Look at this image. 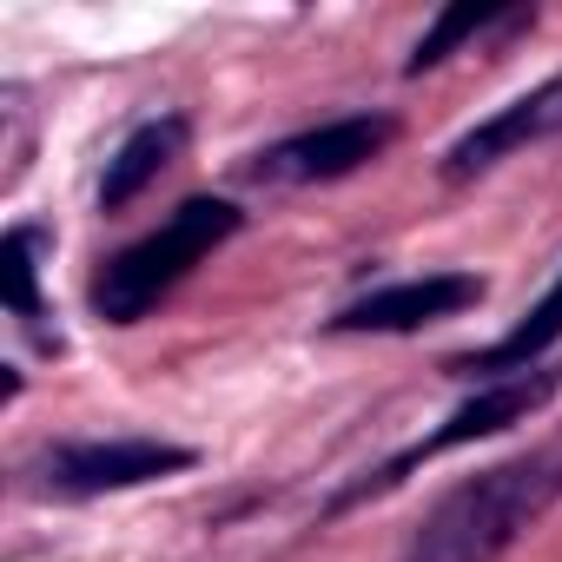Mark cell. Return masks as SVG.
I'll return each instance as SVG.
<instances>
[{
  "label": "cell",
  "instance_id": "obj_1",
  "mask_svg": "<svg viewBox=\"0 0 562 562\" xmlns=\"http://www.w3.org/2000/svg\"><path fill=\"white\" fill-rule=\"evenodd\" d=\"M555 503H562V430L549 443L470 476L463 490H450L411 536L404 562H496Z\"/></svg>",
  "mask_w": 562,
  "mask_h": 562
},
{
  "label": "cell",
  "instance_id": "obj_2",
  "mask_svg": "<svg viewBox=\"0 0 562 562\" xmlns=\"http://www.w3.org/2000/svg\"><path fill=\"white\" fill-rule=\"evenodd\" d=\"M245 225V212L232 205V199H186L166 225H153L146 238H133L126 251H113L100 271H93V312L106 318V325H139L179 278L192 271V265H205L232 232Z\"/></svg>",
  "mask_w": 562,
  "mask_h": 562
},
{
  "label": "cell",
  "instance_id": "obj_3",
  "mask_svg": "<svg viewBox=\"0 0 562 562\" xmlns=\"http://www.w3.org/2000/svg\"><path fill=\"white\" fill-rule=\"evenodd\" d=\"M562 391V371L555 364H536V371H522V378H496V384H483L470 404H457L430 437H417L411 450H397L378 476H364V483H351L331 509H351V503H371V496H384V490H397L417 463H430V457H443V450H463V443H476V437H496V430H509V424H529L549 397Z\"/></svg>",
  "mask_w": 562,
  "mask_h": 562
},
{
  "label": "cell",
  "instance_id": "obj_4",
  "mask_svg": "<svg viewBox=\"0 0 562 562\" xmlns=\"http://www.w3.org/2000/svg\"><path fill=\"white\" fill-rule=\"evenodd\" d=\"M391 139H397L391 113H345V120H325L312 133H292V139L251 153L245 179H258V186H331V179L364 172Z\"/></svg>",
  "mask_w": 562,
  "mask_h": 562
},
{
  "label": "cell",
  "instance_id": "obj_5",
  "mask_svg": "<svg viewBox=\"0 0 562 562\" xmlns=\"http://www.w3.org/2000/svg\"><path fill=\"white\" fill-rule=\"evenodd\" d=\"M41 470L54 496H106V490H139L192 470V450L159 437H80V443H54Z\"/></svg>",
  "mask_w": 562,
  "mask_h": 562
},
{
  "label": "cell",
  "instance_id": "obj_6",
  "mask_svg": "<svg viewBox=\"0 0 562 562\" xmlns=\"http://www.w3.org/2000/svg\"><path fill=\"white\" fill-rule=\"evenodd\" d=\"M483 299V278L476 271H424V278H404V285H384V292H364L358 305H345L331 318V331H424L437 318H457Z\"/></svg>",
  "mask_w": 562,
  "mask_h": 562
},
{
  "label": "cell",
  "instance_id": "obj_7",
  "mask_svg": "<svg viewBox=\"0 0 562 562\" xmlns=\"http://www.w3.org/2000/svg\"><path fill=\"white\" fill-rule=\"evenodd\" d=\"M549 133H562V74L542 80V87H529L522 100L496 106L483 126H470V133L450 146L443 172H450V179H470V172H483V166H496V159H509V153L549 139Z\"/></svg>",
  "mask_w": 562,
  "mask_h": 562
},
{
  "label": "cell",
  "instance_id": "obj_8",
  "mask_svg": "<svg viewBox=\"0 0 562 562\" xmlns=\"http://www.w3.org/2000/svg\"><path fill=\"white\" fill-rule=\"evenodd\" d=\"M186 139H192V126L179 120V113H166V120H146L113 159H106V179H100V212H126L179 153H186Z\"/></svg>",
  "mask_w": 562,
  "mask_h": 562
},
{
  "label": "cell",
  "instance_id": "obj_9",
  "mask_svg": "<svg viewBox=\"0 0 562 562\" xmlns=\"http://www.w3.org/2000/svg\"><path fill=\"white\" fill-rule=\"evenodd\" d=\"M549 345H562V278L542 292V305H529V318H522L509 338H496V345L476 351V358H457L450 371H457V378H476V371H483L490 384H496V378H522V371L542 364Z\"/></svg>",
  "mask_w": 562,
  "mask_h": 562
},
{
  "label": "cell",
  "instance_id": "obj_10",
  "mask_svg": "<svg viewBox=\"0 0 562 562\" xmlns=\"http://www.w3.org/2000/svg\"><path fill=\"white\" fill-rule=\"evenodd\" d=\"M536 14L529 8H496V0H457V8H443L437 21H430V34L417 41V54L404 60V74H430V67H443L457 47H470V41H483L490 27H529Z\"/></svg>",
  "mask_w": 562,
  "mask_h": 562
},
{
  "label": "cell",
  "instance_id": "obj_11",
  "mask_svg": "<svg viewBox=\"0 0 562 562\" xmlns=\"http://www.w3.org/2000/svg\"><path fill=\"white\" fill-rule=\"evenodd\" d=\"M47 238L34 232V225H14L8 232V245H0V278H8V312L14 318H41V265H34V251H41Z\"/></svg>",
  "mask_w": 562,
  "mask_h": 562
}]
</instances>
